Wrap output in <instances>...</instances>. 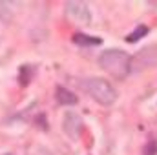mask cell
Masks as SVG:
<instances>
[{"label": "cell", "mask_w": 157, "mask_h": 155, "mask_svg": "<svg viewBox=\"0 0 157 155\" xmlns=\"http://www.w3.org/2000/svg\"><path fill=\"white\" fill-rule=\"evenodd\" d=\"M99 66L115 78H124L132 71V57L121 49H106L99 57Z\"/></svg>", "instance_id": "obj_1"}, {"label": "cell", "mask_w": 157, "mask_h": 155, "mask_svg": "<svg viewBox=\"0 0 157 155\" xmlns=\"http://www.w3.org/2000/svg\"><path fill=\"white\" fill-rule=\"evenodd\" d=\"M82 88H84V91H86L95 102H99V104H102V106H112V104L117 100V91H115V88H113L108 80H104V78H101V77L86 78V80L82 82Z\"/></svg>", "instance_id": "obj_2"}, {"label": "cell", "mask_w": 157, "mask_h": 155, "mask_svg": "<svg viewBox=\"0 0 157 155\" xmlns=\"http://www.w3.org/2000/svg\"><path fill=\"white\" fill-rule=\"evenodd\" d=\"M82 126H84V122H82V119H80L78 113H75V112H66L64 113V117H62V130H64V133L70 139L77 141L80 137Z\"/></svg>", "instance_id": "obj_3"}, {"label": "cell", "mask_w": 157, "mask_h": 155, "mask_svg": "<svg viewBox=\"0 0 157 155\" xmlns=\"http://www.w3.org/2000/svg\"><path fill=\"white\" fill-rule=\"evenodd\" d=\"M64 9H66V15L78 24H90L91 22V13L84 2H66Z\"/></svg>", "instance_id": "obj_4"}, {"label": "cell", "mask_w": 157, "mask_h": 155, "mask_svg": "<svg viewBox=\"0 0 157 155\" xmlns=\"http://www.w3.org/2000/svg\"><path fill=\"white\" fill-rule=\"evenodd\" d=\"M132 64H135V68H139V70L155 68L157 66V46H146V47H143L135 55V59H132Z\"/></svg>", "instance_id": "obj_5"}, {"label": "cell", "mask_w": 157, "mask_h": 155, "mask_svg": "<svg viewBox=\"0 0 157 155\" xmlns=\"http://www.w3.org/2000/svg\"><path fill=\"white\" fill-rule=\"evenodd\" d=\"M55 97H57V102L62 104V106H73V104H77L75 93H71L70 89H66V88H62V86H59V88L55 89Z\"/></svg>", "instance_id": "obj_6"}, {"label": "cell", "mask_w": 157, "mask_h": 155, "mask_svg": "<svg viewBox=\"0 0 157 155\" xmlns=\"http://www.w3.org/2000/svg\"><path fill=\"white\" fill-rule=\"evenodd\" d=\"M0 20L4 24H9L13 20V9L9 2H0Z\"/></svg>", "instance_id": "obj_7"}, {"label": "cell", "mask_w": 157, "mask_h": 155, "mask_svg": "<svg viewBox=\"0 0 157 155\" xmlns=\"http://www.w3.org/2000/svg\"><path fill=\"white\" fill-rule=\"evenodd\" d=\"M73 40L77 44H80V46H99L102 42L99 37H88V35H75Z\"/></svg>", "instance_id": "obj_8"}, {"label": "cell", "mask_w": 157, "mask_h": 155, "mask_svg": "<svg viewBox=\"0 0 157 155\" xmlns=\"http://www.w3.org/2000/svg\"><path fill=\"white\" fill-rule=\"evenodd\" d=\"M146 33H148V28H146V26H137V28H135V31H133V33H130V35L126 37V40H128V42H135V40L143 39Z\"/></svg>", "instance_id": "obj_9"}, {"label": "cell", "mask_w": 157, "mask_h": 155, "mask_svg": "<svg viewBox=\"0 0 157 155\" xmlns=\"http://www.w3.org/2000/svg\"><path fill=\"white\" fill-rule=\"evenodd\" d=\"M155 153H157L155 141H150V142L146 144V148H144V155H155Z\"/></svg>", "instance_id": "obj_10"}]
</instances>
